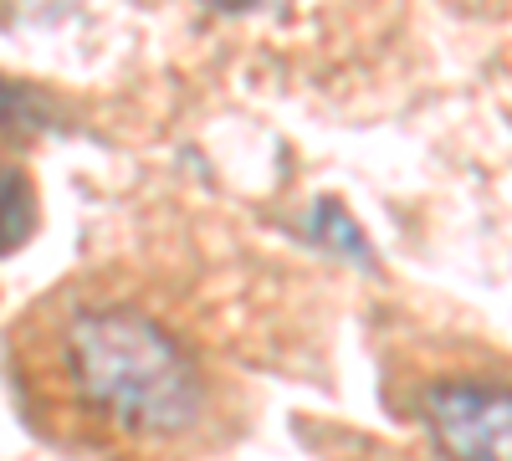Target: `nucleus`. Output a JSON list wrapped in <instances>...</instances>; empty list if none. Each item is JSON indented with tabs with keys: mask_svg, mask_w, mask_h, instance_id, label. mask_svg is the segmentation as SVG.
Masks as SVG:
<instances>
[{
	"mask_svg": "<svg viewBox=\"0 0 512 461\" xmlns=\"http://www.w3.org/2000/svg\"><path fill=\"white\" fill-rule=\"evenodd\" d=\"M67 374L88 410L134 436H180L205 405L185 349L134 308H82L67 323Z\"/></svg>",
	"mask_w": 512,
	"mask_h": 461,
	"instance_id": "obj_1",
	"label": "nucleus"
},
{
	"mask_svg": "<svg viewBox=\"0 0 512 461\" xmlns=\"http://www.w3.org/2000/svg\"><path fill=\"white\" fill-rule=\"evenodd\" d=\"M420 415L446 461H512V385L446 380L425 390Z\"/></svg>",
	"mask_w": 512,
	"mask_h": 461,
	"instance_id": "obj_2",
	"label": "nucleus"
},
{
	"mask_svg": "<svg viewBox=\"0 0 512 461\" xmlns=\"http://www.w3.org/2000/svg\"><path fill=\"white\" fill-rule=\"evenodd\" d=\"M36 231V195L16 164H0V257H11Z\"/></svg>",
	"mask_w": 512,
	"mask_h": 461,
	"instance_id": "obj_3",
	"label": "nucleus"
},
{
	"mask_svg": "<svg viewBox=\"0 0 512 461\" xmlns=\"http://www.w3.org/2000/svg\"><path fill=\"white\" fill-rule=\"evenodd\" d=\"M308 231H313V241L333 246L338 257H349V251H354L359 262H369V241L359 236L354 216H349L338 200H318V205H313V226H308Z\"/></svg>",
	"mask_w": 512,
	"mask_h": 461,
	"instance_id": "obj_4",
	"label": "nucleus"
},
{
	"mask_svg": "<svg viewBox=\"0 0 512 461\" xmlns=\"http://www.w3.org/2000/svg\"><path fill=\"white\" fill-rule=\"evenodd\" d=\"M47 118L52 113L36 93L16 88V82H0V129H6V123H47Z\"/></svg>",
	"mask_w": 512,
	"mask_h": 461,
	"instance_id": "obj_5",
	"label": "nucleus"
},
{
	"mask_svg": "<svg viewBox=\"0 0 512 461\" xmlns=\"http://www.w3.org/2000/svg\"><path fill=\"white\" fill-rule=\"evenodd\" d=\"M200 6L221 11V16H272V11L287 6V0H200Z\"/></svg>",
	"mask_w": 512,
	"mask_h": 461,
	"instance_id": "obj_6",
	"label": "nucleus"
}]
</instances>
